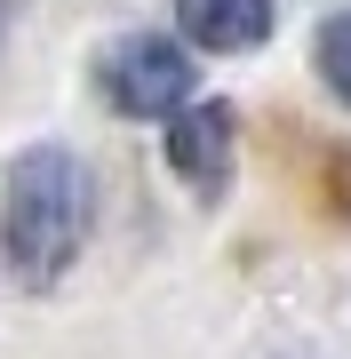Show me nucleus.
Wrapping results in <instances>:
<instances>
[{
    "label": "nucleus",
    "instance_id": "obj_5",
    "mask_svg": "<svg viewBox=\"0 0 351 359\" xmlns=\"http://www.w3.org/2000/svg\"><path fill=\"white\" fill-rule=\"evenodd\" d=\"M312 65H319V80H327V88H336V96L351 104V16H327V25H319Z\"/></svg>",
    "mask_w": 351,
    "mask_h": 359
},
{
    "label": "nucleus",
    "instance_id": "obj_4",
    "mask_svg": "<svg viewBox=\"0 0 351 359\" xmlns=\"http://www.w3.org/2000/svg\"><path fill=\"white\" fill-rule=\"evenodd\" d=\"M176 32L208 56H240L272 32V0H176Z\"/></svg>",
    "mask_w": 351,
    "mask_h": 359
},
{
    "label": "nucleus",
    "instance_id": "obj_2",
    "mask_svg": "<svg viewBox=\"0 0 351 359\" xmlns=\"http://www.w3.org/2000/svg\"><path fill=\"white\" fill-rule=\"evenodd\" d=\"M192 56H184V40L168 32H136V40H120V48L104 56V88L120 112H136V120H160V112H176L184 96H192Z\"/></svg>",
    "mask_w": 351,
    "mask_h": 359
},
{
    "label": "nucleus",
    "instance_id": "obj_3",
    "mask_svg": "<svg viewBox=\"0 0 351 359\" xmlns=\"http://www.w3.org/2000/svg\"><path fill=\"white\" fill-rule=\"evenodd\" d=\"M168 120V168L192 192H223V176H232V104H192L184 96Z\"/></svg>",
    "mask_w": 351,
    "mask_h": 359
},
{
    "label": "nucleus",
    "instance_id": "obj_6",
    "mask_svg": "<svg viewBox=\"0 0 351 359\" xmlns=\"http://www.w3.org/2000/svg\"><path fill=\"white\" fill-rule=\"evenodd\" d=\"M0 32H8V0H0Z\"/></svg>",
    "mask_w": 351,
    "mask_h": 359
},
{
    "label": "nucleus",
    "instance_id": "obj_1",
    "mask_svg": "<svg viewBox=\"0 0 351 359\" xmlns=\"http://www.w3.org/2000/svg\"><path fill=\"white\" fill-rule=\"evenodd\" d=\"M96 224V184L64 144H32L25 160L8 168V200H0V240H8V264L25 271L32 287L64 280V264L80 256Z\"/></svg>",
    "mask_w": 351,
    "mask_h": 359
}]
</instances>
